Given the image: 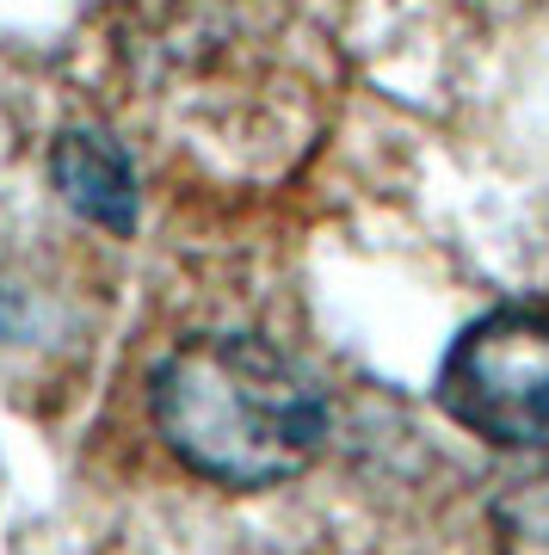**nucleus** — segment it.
<instances>
[{
	"label": "nucleus",
	"mask_w": 549,
	"mask_h": 555,
	"mask_svg": "<svg viewBox=\"0 0 549 555\" xmlns=\"http://www.w3.org/2000/svg\"><path fill=\"white\" fill-rule=\"evenodd\" d=\"M432 401L500 451H549V315L494 309L451 339Z\"/></svg>",
	"instance_id": "f03ea898"
},
{
	"label": "nucleus",
	"mask_w": 549,
	"mask_h": 555,
	"mask_svg": "<svg viewBox=\"0 0 549 555\" xmlns=\"http://www.w3.org/2000/svg\"><path fill=\"white\" fill-rule=\"evenodd\" d=\"M50 179L80 222L112 229V235L137 229V167L105 130H62L50 149Z\"/></svg>",
	"instance_id": "7ed1b4c3"
},
{
	"label": "nucleus",
	"mask_w": 549,
	"mask_h": 555,
	"mask_svg": "<svg viewBox=\"0 0 549 555\" xmlns=\"http://www.w3.org/2000/svg\"><path fill=\"white\" fill-rule=\"evenodd\" d=\"M161 444L216 488H278L328 444V401L291 352L259 334H197L149 383Z\"/></svg>",
	"instance_id": "f257e3e1"
}]
</instances>
